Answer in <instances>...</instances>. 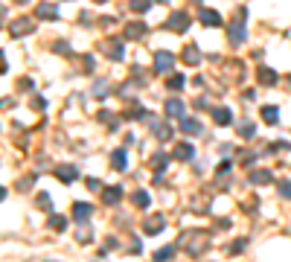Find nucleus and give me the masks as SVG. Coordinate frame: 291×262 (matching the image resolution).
<instances>
[{"instance_id":"3","label":"nucleus","mask_w":291,"mask_h":262,"mask_svg":"<svg viewBox=\"0 0 291 262\" xmlns=\"http://www.w3.org/2000/svg\"><path fill=\"white\" fill-rule=\"evenodd\" d=\"M187 27H190V15L187 12H172L169 21H166V30L169 33H187Z\"/></svg>"},{"instance_id":"21","label":"nucleus","mask_w":291,"mask_h":262,"mask_svg":"<svg viewBox=\"0 0 291 262\" xmlns=\"http://www.w3.org/2000/svg\"><path fill=\"white\" fill-rule=\"evenodd\" d=\"M166 166H169V155H163V152H161V155H155V158H152V169H155V172H161V175H163V172H166Z\"/></svg>"},{"instance_id":"5","label":"nucleus","mask_w":291,"mask_h":262,"mask_svg":"<svg viewBox=\"0 0 291 262\" xmlns=\"http://www.w3.org/2000/svg\"><path fill=\"white\" fill-rule=\"evenodd\" d=\"M172 67H175V56L166 53V50H161V53L155 56V70H158V73H172Z\"/></svg>"},{"instance_id":"1","label":"nucleus","mask_w":291,"mask_h":262,"mask_svg":"<svg viewBox=\"0 0 291 262\" xmlns=\"http://www.w3.org/2000/svg\"><path fill=\"white\" fill-rule=\"evenodd\" d=\"M227 35H230V44H233V47L245 44V38H248V9H236L233 24H230Z\"/></svg>"},{"instance_id":"6","label":"nucleus","mask_w":291,"mask_h":262,"mask_svg":"<svg viewBox=\"0 0 291 262\" xmlns=\"http://www.w3.org/2000/svg\"><path fill=\"white\" fill-rule=\"evenodd\" d=\"M146 35V24L143 21H131L129 27L123 30V38H129V41H140Z\"/></svg>"},{"instance_id":"7","label":"nucleus","mask_w":291,"mask_h":262,"mask_svg":"<svg viewBox=\"0 0 291 262\" xmlns=\"http://www.w3.org/2000/svg\"><path fill=\"white\" fill-rule=\"evenodd\" d=\"M56 178H59L62 184H73V181L79 178V172H76V166L62 164V166H56Z\"/></svg>"},{"instance_id":"26","label":"nucleus","mask_w":291,"mask_h":262,"mask_svg":"<svg viewBox=\"0 0 291 262\" xmlns=\"http://www.w3.org/2000/svg\"><path fill=\"white\" fill-rule=\"evenodd\" d=\"M155 134H158V140H163V143L172 140V129H169V126H161V123L155 126Z\"/></svg>"},{"instance_id":"15","label":"nucleus","mask_w":291,"mask_h":262,"mask_svg":"<svg viewBox=\"0 0 291 262\" xmlns=\"http://www.w3.org/2000/svg\"><path fill=\"white\" fill-rule=\"evenodd\" d=\"M166 228V219L163 216H149L146 219V233H161Z\"/></svg>"},{"instance_id":"33","label":"nucleus","mask_w":291,"mask_h":262,"mask_svg":"<svg viewBox=\"0 0 291 262\" xmlns=\"http://www.w3.org/2000/svg\"><path fill=\"white\" fill-rule=\"evenodd\" d=\"M277 193L283 198H291V181H280V187H277Z\"/></svg>"},{"instance_id":"9","label":"nucleus","mask_w":291,"mask_h":262,"mask_svg":"<svg viewBox=\"0 0 291 262\" xmlns=\"http://www.w3.org/2000/svg\"><path fill=\"white\" fill-rule=\"evenodd\" d=\"M35 12H38V18H44V21H56V18H59V6H56V3H41Z\"/></svg>"},{"instance_id":"22","label":"nucleus","mask_w":291,"mask_h":262,"mask_svg":"<svg viewBox=\"0 0 291 262\" xmlns=\"http://www.w3.org/2000/svg\"><path fill=\"white\" fill-rule=\"evenodd\" d=\"M131 201H134L140 210H146V207H149V193H146V190H137V193L131 196Z\"/></svg>"},{"instance_id":"29","label":"nucleus","mask_w":291,"mask_h":262,"mask_svg":"<svg viewBox=\"0 0 291 262\" xmlns=\"http://www.w3.org/2000/svg\"><path fill=\"white\" fill-rule=\"evenodd\" d=\"M169 91H181L184 88V76H169V85H166Z\"/></svg>"},{"instance_id":"40","label":"nucleus","mask_w":291,"mask_h":262,"mask_svg":"<svg viewBox=\"0 0 291 262\" xmlns=\"http://www.w3.org/2000/svg\"><path fill=\"white\" fill-rule=\"evenodd\" d=\"M3 15H6V12H3V9H0V24H3Z\"/></svg>"},{"instance_id":"8","label":"nucleus","mask_w":291,"mask_h":262,"mask_svg":"<svg viewBox=\"0 0 291 262\" xmlns=\"http://www.w3.org/2000/svg\"><path fill=\"white\" fill-rule=\"evenodd\" d=\"M257 76H259V85H265V88H274V85L280 82V76H277L271 67H265V65L257 70Z\"/></svg>"},{"instance_id":"32","label":"nucleus","mask_w":291,"mask_h":262,"mask_svg":"<svg viewBox=\"0 0 291 262\" xmlns=\"http://www.w3.org/2000/svg\"><path fill=\"white\" fill-rule=\"evenodd\" d=\"M149 6H152V0H131V9L134 12H146Z\"/></svg>"},{"instance_id":"25","label":"nucleus","mask_w":291,"mask_h":262,"mask_svg":"<svg viewBox=\"0 0 291 262\" xmlns=\"http://www.w3.org/2000/svg\"><path fill=\"white\" fill-rule=\"evenodd\" d=\"M251 181H254V184H271V172H265V169L251 172Z\"/></svg>"},{"instance_id":"42","label":"nucleus","mask_w":291,"mask_h":262,"mask_svg":"<svg viewBox=\"0 0 291 262\" xmlns=\"http://www.w3.org/2000/svg\"><path fill=\"white\" fill-rule=\"evenodd\" d=\"M289 88H291V76H289Z\"/></svg>"},{"instance_id":"34","label":"nucleus","mask_w":291,"mask_h":262,"mask_svg":"<svg viewBox=\"0 0 291 262\" xmlns=\"http://www.w3.org/2000/svg\"><path fill=\"white\" fill-rule=\"evenodd\" d=\"M32 184H35V178H21V181H18V190L24 193V190H30Z\"/></svg>"},{"instance_id":"17","label":"nucleus","mask_w":291,"mask_h":262,"mask_svg":"<svg viewBox=\"0 0 291 262\" xmlns=\"http://www.w3.org/2000/svg\"><path fill=\"white\" fill-rule=\"evenodd\" d=\"M163 108H166L169 117H181V120H184V102H181V99H169Z\"/></svg>"},{"instance_id":"19","label":"nucleus","mask_w":291,"mask_h":262,"mask_svg":"<svg viewBox=\"0 0 291 262\" xmlns=\"http://www.w3.org/2000/svg\"><path fill=\"white\" fill-rule=\"evenodd\" d=\"M181 131H184V134H190V137H195V134H201V123L184 117V120H181Z\"/></svg>"},{"instance_id":"31","label":"nucleus","mask_w":291,"mask_h":262,"mask_svg":"<svg viewBox=\"0 0 291 262\" xmlns=\"http://www.w3.org/2000/svg\"><path fill=\"white\" fill-rule=\"evenodd\" d=\"M172 254H175V248H161V251L155 254V260H158V262H166V260H172Z\"/></svg>"},{"instance_id":"39","label":"nucleus","mask_w":291,"mask_h":262,"mask_svg":"<svg viewBox=\"0 0 291 262\" xmlns=\"http://www.w3.org/2000/svg\"><path fill=\"white\" fill-rule=\"evenodd\" d=\"M3 198H6V190H3V187H0V201H3Z\"/></svg>"},{"instance_id":"13","label":"nucleus","mask_w":291,"mask_h":262,"mask_svg":"<svg viewBox=\"0 0 291 262\" xmlns=\"http://www.w3.org/2000/svg\"><path fill=\"white\" fill-rule=\"evenodd\" d=\"M120 198H123V187H105L102 190V201L105 204H117Z\"/></svg>"},{"instance_id":"35","label":"nucleus","mask_w":291,"mask_h":262,"mask_svg":"<svg viewBox=\"0 0 291 262\" xmlns=\"http://www.w3.org/2000/svg\"><path fill=\"white\" fill-rule=\"evenodd\" d=\"M91 239V230L88 228H79V242H88Z\"/></svg>"},{"instance_id":"37","label":"nucleus","mask_w":291,"mask_h":262,"mask_svg":"<svg viewBox=\"0 0 291 262\" xmlns=\"http://www.w3.org/2000/svg\"><path fill=\"white\" fill-rule=\"evenodd\" d=\"M56 50H59V53H70V47H67L65 41H59V44H56Z\"/></svg>"},{"instance_id":"20","label":"nucleus","mask_w":291,"mask_h":262,"mask_svg":"<svg viewBox=\"0 0 291 262\" xmlns=\"http://www.w3.org/2000/svg\"><path fill=\"white\" fill-rule=\"evenodd\" d=\"M262 120H265L268 126H274V123L280 120V111H277L274 105H265V108H262Z\"/></svg>"},{"instance_id":"24","label":"nucleus","mask_w":291,"mask_h":262,"mask_svg":"<svg viewBox=\"0 0 291 262\" xmlns=\"http://www.w3.org/2000/svg\"><path fill=\"white\" fill-rule=\"evenodd\" d=\"M245 248H248V239H236V242H230V245H227L225 251H227V254H242Z\"/></svg>"},{"instance_id":"18","label":"nucleus","mask_w":291,"mask_h":262,"mask_svg":"<svg viewBox=\"0 0 291 262\" xmlns=\"http://www.w3.org/2000/svg\"><path fill=\"white\" fill-rule=\"evenodd\" d=\"M210 114H213V120H216L219 126H227V123L233 120V114H230L227 108H210Z\"/></svg>"},{"instance_id":"27","label":"nucleus","mask_w":291,"mask_h":262,"mask_svg":"<svg viewBox=\"0 0 291 262\" xmlns=\"http://www.w3.org/2000/svg\"><path fill=\"white\" fill-rule=\"evenodd\" d=\"M50 228L56 230V233H62V230L67 228V219L65 216H53V219H50Z\"/></svg>"},{"instance_id":"36","label":"nucleus","mask_w":291,"mask_h":262,"mask_svg":"<svg viewBox=\"0 0 291 262\" xmlns=\"http://www.w3.org/2000/svg\"><path fill=\"white\" fill-rule=\"evenodd\" d=\"M88 190H102V184H99L97 178H91V181H88Z\"/></svg>"},{"instance_id":"28","label":"nucleus","mask_w":291,"mask_h":262,"mask_svg":"<svg viewBox=\"0 0 291 262\" xmlns=\"http://www.w3.org/2000/svg\"><path fill=\"white\" fill-rule=\"evenodd\" d=\"M41 210H50L53 207V198H50V193H38V201H35Z\"/></svg>"},{"instance_id":"44","label":"nucleus","mask_w":291,"mask_h":262,"mask_svg":"<svg viewBox=\"0 0 291 262\" xmlns=\"http://www.w3.org/2000/svg\"><path fill=\"white\" fill-rule=\"evenodd\" d=\"M161 3H169V0H161Z\"/></svg>"},{"instance_id":"16","label":"nucleus","mask_w":291,"mask_h":262,"mask_svg":"<svg viewBox=\"0 0 291 262\" xmlns=\"http://www.w3.org/2000/svg\"><path fill=\"white\" fill-rule=\"evenodd\" d=\"M102 50H105L114 62H117V59H123V44H120V41H105V44H102Z\"/></svg>"},{"instance_id":"10","label":"nucleus","mask_w":291,"mask_h":262,"mask_svg":"<svg viewBox=\"0 0 291 262\" xmlns=\"http://www.w3.org/2000/svg\"><path fill=\"white\" fill-rule=\"evenodd\" d=\"M184 62H187L190 67L201 65V53H198V47H195V44H187V47H184Z\"/></svg>"},{"instance_id":"4","label":"nucleus","mask_w":291,"mask_h":262,"mask_svg":"<svg viewBox=\"0 0 291 262\" xmlns=\"http://www.w3.org/2000/svg\"><path fill=\"white\" fill-rule=\"evenodd\" d=\"M35 30V21L32 18H18L12 27H9V33H12V38H21V35H27V33H32Z\"/></svg>"},{"instance_id":"12","label":"nucleus","mask_w":291,"mask_h":262,"mask_svg":"<svg viewBox=\"0 0 291 262\" xmlns=\"http://www.w3.org/2000/svg\"><path fill=\"white\" fill-rule=\"evenodd\" d=\"M91 213H94V207H91V204H85V201H79V204L73 207V219H76L79 225H82V222H85Z\"/></svg>"},{"instance_id":"41","label":"nucleus","mask_w":291,"mask_h":262,"mask_svg":"<svg viewBox=\"0 0 291 262\" xmlns=\"http://www.w3.org/2000/svg\"><path fill=\"white\" fill-rule=\"evenodd\" d=\"M15 3H30V0H15Z\"/></svg>"},{"instance_id":"45","label":"nucleus","mask_w":291,"mask_h":262,"mask_svg":"<svg viewBox=\"0 0 291 262\" xmlns=\"http://www.w3.org/2000/svg\"><path fill=\"white\" fill-rule=\"evenodd\" d=\"M195 3H201V0H195Z\"/></svg>"},{"instance_id":"2","label":"nucleus","mask_w":291,"mask_h":262,"mask_svg":"<svg viewBox=\"0 0 291 262\" xmlns=\"http://www.w3.org/2000/svg\"><path fill=\"white\" fill-rule=\"evenodd\" d=\"M181 242L187 245V251H190L193 257H198V254L204 251V245H207V233H201V230H190V233H184V236H181Z\"/></svg>"},{"instance_id":"30","label":"nucleus","mask_w":291,"mask_h":262,"mask_svg":"<svg viewBox=\"0 0 291 262\" xmlns=\"http://www.w3.org/2000/svg\"><path fill=\"white\" fill-rule=\"evenodd\" d=\"M239 134H242L245 140H251V137L257 134V129H254V123H242V129H239Z\"/></svg>"},{"instance_id":"14","label":"nucleus","mask_w":291,"mask_h":262,"mask_svg":"<svg viewBox=\"0 0 291 262\" xmlns=\"http://www.w3.org/2000/svg\"><path fill=\"white\" fill-rule=\"evenodd\" d=\"M175 158H178V161H193L195 149L190 146V143H178V146H175Z\"/></svg>"},{"instance_id":"38","label":"nucleus","mask_w":291,"mask_h":262,"mask_svg":"<svg viewBox=\"0 0 291 262\" xmlns=\"http://www.w3.org/2000/svg\"><path fill=\"white\" fill-rule=\"evenodd\" d=\"M6 67L9 65H6V59H3V53H0V73H6Z\"/></svg>"},{"instance_id":"11","label":"nucleus","mask_w":291,"mask_h":262,"mask_svg":"<svg viewBox=\"0 0 291 262\" xmlns=\"http://www.w3.org/2000/svg\"><path fill=\"white\" fill-rule=\"evenodd\" d=\"M201 24H204V27H222V15H219L216 9H204V12H201Z\"/></svg>"},{"instance_id":"23","label":"nucleus","mask_w":291,"mask_h":262,"mask_svg":"<svg viewBox=\"0 0 291 262\" xmlns=\"http://www.w3.org/2000/svg\"><path fill=\"white\" fill-rule=\"evenodd\" d=\"M111 166H114V169H120V172H123V169H126V152H114V155H111Z\"/></svg>"},{"instance_id":"43","label":"nucleus","mask_w":291,"mask_h":262,"mask_svg":"<svg viewBox=\"0 0 291 262\" xmlns=\"http://www.w3.org/2000/svg\"><path fill=\"white\" fill-rule=\"evenodd\" d=\"M97 3H105V0H97Z\"/></svg>"}]
</instances>
